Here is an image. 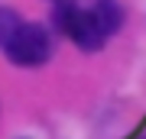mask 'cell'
<instances>
[{"mask_svg":"<svg viewBox=\"0 0 146 139\" xmlns=\"http://www.w3.org/2000/svg\"><path fill=\"white\" fill-rule=\"evenodd\" d=\"M58 26H62V32H68V36L75 39V45L84 49V52H98L101 45H104V32H101V26L98 20H94V13L91 10H78V7H72V3H65V7H58Z\"/></svg>","mask_w":146,"mask_h":139,"instance_id":"2","label":"cell"},{"mask_svg":"<svg viewBox=\"0 0 146 139\" xmlns=\"http://www.w3.org/2000/svg\"><path fill=\"white\" fill-rule=\"evenodd\" d=\"M20 26H23V20L13 7H0V49H7V42L16 36Z\"/></svg>","mask_w":146,"mask_h":139,"instance_id":"4","label":"cell"},{"mask_svg":"<svg viewBox=\"0 0 146 139\" xmlns=\"http://www.w3.org/2000/svg\"><path fill=\"white\" fill-rule=\"evenodd\" d=\"M94 20H98L101 32L104 36H110V32L120 29V23H123V13H120V7L114 3V0H101V3H94Z\"/></svg>","mask_w":146,"mask_h":139,"instance_id":"3","label":"cell"},{"mask_svg":"<svg viewBox=\"0 0 146 139\" xmlns=\"http://www.w3.org/2000/svg\"><path fill=\"white\" fill-rule=\"evenodd\" d=\"M7 58L20 68H36L52 55V36L42 23H23L16 36L7 42Z\"/></svg>","mask_w":146,"mask_h":139,"instance_id":"1","label":"cell"}]
</instances>
